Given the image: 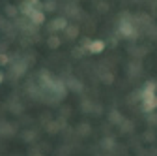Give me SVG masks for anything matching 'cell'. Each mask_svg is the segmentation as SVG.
<instances>
[{
    "instance_id": "obj_4",
    "label": "cell",
    "mask_w": 157,
    "mask_h": 156,
    "mask_svg": "<svg viewBox=\"0 0 157 156\" xmlns=\"http://www.w3.org/2000/svg\"><path fill=\"white\" fill-rule=\"evenodd\" d=\"M155 107H157V96H155V94L150 96V98H144V100H142V111L150 113V111H153Z\"/></svg>"
},
{
    "instance_id": "obj_9",
    "label": "cell",
    "mask_w": 157,
    "mask_h": 156,
    "mask_svg": "<svg viewBox=\"0 0 157 156\" xmlns=\"http://www.w3.org/2000/svg\"><path fill=\"white\" fill-rule=\"evenodd\" d=\"M19 11H21V10H19V8H15V6H8V8H6V13H8L10 17H15Z\"/></svg>"
},
{
    "instance_id": "obj_14",
    "label": "cell",
    "mask_w": 157,
    "mask_h": 156,
    "mask_svg": "<svg viewBox=\"0 0 157 156\" xmlns=\"http://www.w3.org/2000/svg\"><path fill=\"white\" fill-rule=\"evenodd\" d=\"M2 81H4V73H2V72H0V83H2Z\"/></svg>"
},
{
    "instance_id": "obj_5",
    "label": "cell",
    "mask_w": 157,
    "mask_h": 156,
    "mask_svg": "<svg viewBox=\"0 0 157 156\" xmlns=\"http://www.w3.org/2000/svg\"><path fill=\"white\" fill-rule=\"evenodd\" d=\"M66 28H67V21H66L64 17H56L54 21L51 23V30H52V32H58V30H66Z\"/></svg>"
},
{
    "instance_id": "obj_1",
    "label": "cell",
    "mask_w": 157,
    "mask_h": 156,
    "mask_svg": "<svg viewBox=\"0 0 157 156\" xmlns=\"http://www.w3.org/2000/svg\"><path fill=\"white\" fill-rule=\"evenodd\" d=\"M120 34L125 36V38H133L136 34V28H135V25L129 21V19H124V21L120 23Z\"/></svg>"
},
{
    "instance_id": "obj_12",
    "label": "cell",
    "mask_w": 157,
    "mask_h": 156,
    "mask_svg": "<svg viewBox=\"0 0 157 156\" xmlns=\"http://www.w3.org/2000/svg\"><path fill=\"white\" fill-rule=\"evenodd\" d=\"M110 119H112L114 122H118V121H120V117H118V113H116V111H112V117H110Z\"/></svg>"
},
{
    "instance_id": "obj_7",
    "label": "cell",
    "mask_w": 157,
    "mask_h": 156,
    "mask_svg": "<svg viewBox=\"0 0 157 156\" xmlns=\"http://www.w3.org/2000/svg\"><path fill=\"white\" fill-rule=\"evenodd\" d=\"M77 34H78V28H77L75 25H67V28H66V36L69 38V40H73Z\"/></svg>"
},
{
    "instance_id": "obj_10",
    "label": "cell",
    "mask_w": 157,
    "mask_h": 156,
    "mask_svg": "<svg viewBox=\"0 0 157 156\" xmlns=\"http://www.w3.org/2000/svg\"><path fill=\"white\" fill-rule=\"evenodd\" d=\"M47 11H54V8H56V4L52 2V0H49V2H45V6H43Z\"/></svg>"
},
{
    "instance_id": "obj_3",
    "label": "cell",
    "mask_w": 157,
    "mask_h": 156,
    "mask_svg": "<svg viewBox=\"0 0 157 156\" xmlns=\"http://www.w3.org/2000/svg\"><path fill=\"white\" fill-rule=\"evenodd\" d=\"M86 49H88L92 55H99V53L105 49V42H103V40H92V42H88Z\"/></svg>"
},
{
    "instance_id": "obj_11",
    "label": "cell",
    "mask_w": 157,
    "mask_h": 156,
    "mask_svg": "<svg viewBox=\"0 0 157 156\" xmlns=\"http://www.w3.org/2000/svg\"><path fill=\"white\" fill-rule=\"evenodd\" d=\"M8 60H10V58H8L6 55H0V66H4V64H8Z\"/></svg>"
},
{
    "instance_id": "obj_2",
    "label": "cell",
    "mask_w": 157,
    "mask_h": 156,
    "mask_svg": "<svg viewBox=\"0 0 157 156\" xmlns=\"http://www.w3.org/2000/svg\"><path fill=\"white\" fill-rule=\"evenodd\" d=\"M28 19H30L32 25H43V21H45V11L39 10V8H36V10L28 15Z\"/></svg>"
},
{
    "instance_id": "obj_8",
    "label": "cell",
    "mask_w": 157,
    "mask_h": 156,
    "mask_svg": "<svg viewBox=\"0 0 157 156\" xmlns=\"http://www.w3.org/2000/svg\"><path fill=\"white\" fill-rule=\"evenodd\" d=\"M47 43H49V45H51L52 49H56L58 45H60V40H58V38H56V36H51V38H49V42H47Z\"/></svg>"
},
{
    "instance_id": "obj_6",
    "label": "cell",
    "mask_w": 157,
    "mask_h": 156,
    "mask_svg": "<svg viewBox=\"0 0 157 156\" xmlns=\"http://www.w3.org/2000/svg\"><path fill=\"white\" fill-rule=\"evenodd\" d=\"M155 88H157L155 83H146V87H144L142 92H140V102H142L144 98H150V96H153V94H155Z\"/></svg>"
},
{
    "instance_id": "obj_13",
    "label": "cell",
    "mask_w": 157,
    "mask_h": 156,
    "mask_svg": "<svg viewBox=\"0 0 157 156\" xmlns=\"http://www.w3.org/2000/svg\"><path fill=\"white\" fill-rule=\"evenodd\" d=\"M28 2H30V4H34L36 8H39V0H28Z\"/></svg>"
}]
</instances>
